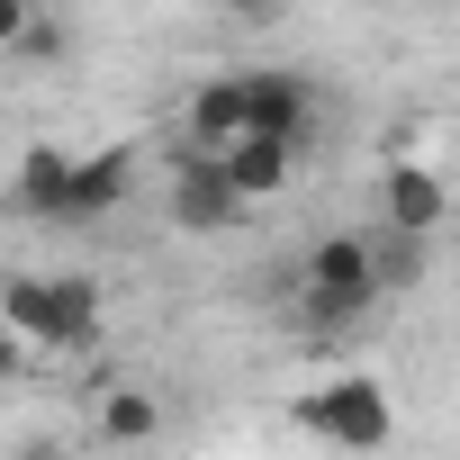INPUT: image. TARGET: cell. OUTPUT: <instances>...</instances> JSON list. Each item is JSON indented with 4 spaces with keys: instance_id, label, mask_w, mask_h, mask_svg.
<instances>
[{
    "instance_id": "obj_1",
    "label": "cell",
    "mask_w": 460,
    "mask_h": 460,
    "mask_svg": "<svg viewBox=\"0 0 460 460\" xmlns=\"http://www.w3.org/2000/svg\"><path fill=\"white\" fill-rule=\"evenodd\" d=\"M379 298H388V289H379L370 235H316V244H307V289H298L307 334H352Z\"/></svg>"
},
{
    "instance_id": "obj_2",
    "label": "cell",
    "mask_w": 460,
    "mask_h": 460,
    "mask_svg": "<svg viewBox=\"0 0 460 460\" xmlns=\"http://www.w3.org/2000/svg\"><path fill=\"white\" fill-rule=\"evenodd\" d=\"M298 424H307L325 451H388L397 406H388V388H379L370 370H334V379H316V388L298 397Z\"/></svg>"
},
{
    "instance_id": "obj_3",
    "label": "cell",
    "mask_w": 460,
    "mask_h": 460,
    "mask_svg": "<svg viewBox=\"0 0 460 460\" xmlns=\"http://www.w3.org/2000/svg\"><path fill=\"white\" fill-rule=\"evenodd\" d=\"M379 217H388V235H433V226L451 217V181L433 172V163H415V154H388V172H379Z\"/></svg>"
},
{
    "instance_id": "obj_4",
    "label": "cell",
    "mask_w": 460,
    "mask_h": 460,
    "mask_svg": "<svg viewBox=\"0 0 460 460\" xmlns=\"http://www.w3.org/2000/svg\"><path fill=\"white\" fill-rule=\"evenodd\" d=\"M244 109H253V136L307 145V127H316V82L289 73V64H253V73H244Z\"/></svg>"
},
{
    "instance_id": "obj_5",
    "label": "cell",
    "mask_w": 460,
    "mask_h": 460,
    "mask_svg": "<svg viewBox=\"0 0 460 460\" xmlns=\"http://www.w3.org/2000/svg\"><path fill=\"white\" fill-rule=\"evenodd\" d=\"M244 217L235 181H226L217 154H181L172 163V226H190V235H226V226Z\"/></svg>"
},
{
    "instance_id": "obj_6",
    "label": "cell",
    "mask_w": 460,
    "mask_h": 460,
    "mask_svg": "<svg viewBox=\"0 0 460 460\" xmlns=\"http://www.w3.org/2000/svg\"><path fill=\"white\" fill-rule=\"evenodd\" d=\"M100 334H109L100 280H91V271H55V280H46V334H37V352H91Z\"/></svg>"
},
{
    "instance_id": "obj_7",
    "label": "cell",
    "mask_w": 460,
    "mask_h": 460,
    "mask_svg": "<svg viewBox=\"0 0 460 460\" xmlns=\"http://www.w3.org/2000/svg\"><path fill=\"white\" fill-rule=\"evenodd\" d=\"M181 127H190V154H226L235 136H253V109H244V73H208V82L190 91Z\"/></svg>"
},
{
    "instance_id": "obj_8",
    "label": "cell",
    "mask_w": 460,
    "mask_h": 460,
    "mask_svg": "<svg viewBox=\"0 0 460 460\" xmlns=\"http://www.w3.org/2000/svg\"><path fill=\"white\" fill-rule=\"evenodd\" d=\"M127 190H136V154H127V145L82 154L73 199H64V226H100V217H118V208H127Z\"/></svg>"
},
{
    "instance_id": "obj_9",
    "label": "cell",
    "mask_w": 460,
    "mask_h": 460,
    "mask_svg": "<svg viewBox=\"0 0 460 460\" xmlns=\"http://www.w3.org/2000/svg\"><path fill=\"white\" fill-rule=\"evenodd\" d=\"M73 172H82V154H64V145H28L19 172H10V208H19V217H64Z\"/></svg>"
},
{
    "instance_id": "obj_10",
    "label": "cell",
    "mask_w": 460,
    "mask_h": 460,
    "mask_svg": "<svg viewBox=\"0 0 460 460\" xmlns=\"http://www.w3.org/2000/svg\"><path fill=\"white\" fill-rule=\"evenodd\" d=\"M217 163H226V181H235V199L253 208V199L289 190V172H298V145H280V136H235Z\"/></svg>"
},
{
    "instance_id": "obj_11",
    "label": "cell",
    "mask_w": 460,
    "mask_h": 460,
    "mask_svg": "<svg viewBox=\"0 0 460 460\" xmlns=\"http://www.w3.org/2000/svg\"><path fill=\"white\" fill-rule=\"evenodd\" d=\"M100 433H109L118 451L154 442V433H163V397H154V388H109V397H100Z\"/></svg>"
},
{
    "instance_id": "obj_12",
    "label": "cell",
    "mask_w": 460,
    "mask_h": 460,
    "mask_svg": "<svg viewBox=\"0 0 460 460\" xmlns=\"http://www.w3.org/2000/svg\"><path fill=\"white\" fill-rule=\"evenodd\" d=\"M370 253H379V289H415V280H424V244H415V235H388V226H379Z\"/></svg>"
},
{
    "instance_id": "obj_13",
    "label": "cell",
    "mask_w": 460,
    "mask_h": 460,
    "mask_svg": "<svg viewBox=\"0 0 460 460\" xmlns=\"http://www.w3.org/2000/svg\"><path fill=\"white\" fill-rule=\"evenodd\" d=\"M37 19H46V10H37V0H0V55H19Z\"/></svg>"
},
{
    "instance_id": "obj_14",
    "label": "cell",
    "mask_w": 460,
    "mask_h": 460,
    "mask_svg": "<svg viewBox=\"0 0 460 460\" xmlns=\"http://www.w3.org/2000/svg\"><path fill=\"white\" fill-rule=\"evenodd\" d=\"M217 10L235 19V28H271V19H280V0H217Z\"/></svg>"
},
{
    "instance_id": "obj_15",
    "label": "cell",
    "mask_w": 460,
    "mask_h": 460,
    "mask_svg": "<svg viewBox=\"0 0 460 460\" xmlns=\"http://www.w3.org/2000/svg\"><path fill=\"white\" fill-rule=\"evenodd\" d=\"M19 55H46V64H55V55H64V19H37V28H28V46H19Z\"/></svg>"
},
{
    "instance_id": "obj_16",
    "label": "cell",
    "mask_w": 460,
    "mask_h": 460,
    "mask_svg": "<svg viewBox=\"0 0 460 460\" xmlns=\"http://www.w3.org/2000/svg\"><path fill=\"white\" fill-rule=\"evenodd\" d=\"M28 352H37L28 334H10V325H0V379H19V370H28Z\"/></svg>"
},
{
    "instance_id": "obj_17",
    "label": "cell",
    "mask_w": 460,
    "mask_h": 460,
    "mask_svg": "<svg viewBox=\"0 0 460 460\" xmlns=\"http://www.w3.org/2000/svg\"><path fill=\"white\" fill-rule=\"evenodd\" d=\"M10 460H73V451H64V442H46V433H28V442H19Z\"/></svg>"
}]
</instances>
